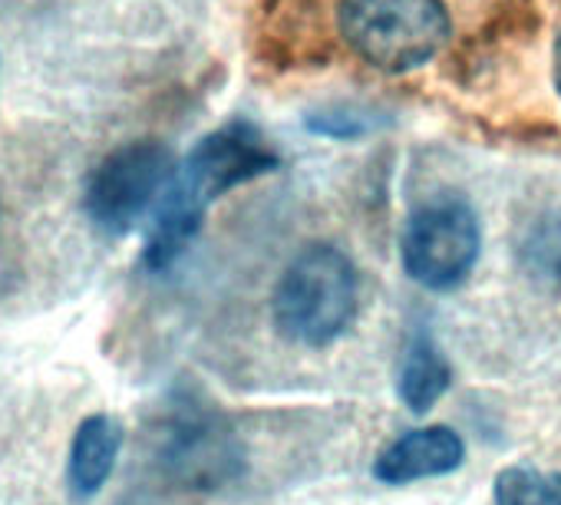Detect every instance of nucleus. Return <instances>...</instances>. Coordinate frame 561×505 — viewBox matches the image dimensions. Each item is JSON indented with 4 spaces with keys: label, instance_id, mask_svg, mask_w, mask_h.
Segmentation results:
<instances>
[{
    "label": "nucleus",
    "instance_id": "obj_1",
    "mask_svg": "<svg viewBox=\"0 0 561 505\" xmlns=\"http://www.w3.org/2000/svg\"><path fill=\"white\" fill-rule=\"evenodd\" d=\"M277 162L280 159L267 146L264 133L248 119H231L202 136L175 165V175L156 205L152 228L142 248V265L149 272L172 268L202 231L211 202L238 185L274 172Z\"/></svg>",
    "mask_w": 561,
    "mask_h": 505
},
{
    "label": "nucleus",
    "instance_id": "obj_2",
    "mask_svg": "<svg viewBox=\"0 0 561 505\" xmlns=\"http://www.w3.org/2000/svg\"><path fill=\"white\" fill-rule=\"evenodd\" d=\"M360 308L354 262L334 244H308L280 275L271 318L277 334L301 347H328L347 334Z\"/></svg>",
    "mask_w": 561,
    "mask_h": 505
},
{
    "label": "nucleus",
    "instance_id": "obj_3",
    "mask_svg": "<svg viewBox=\"0 0 561 505\" xmlns=\"http://www.w3.org/2000/svg\"><path fill=\"white\" fill-rule=\"evenodd\" d=\"M341 41L380 73H413L433 64L449 37L446 0H341Z\"/></svg>",
    "mask_w": 561,
    "mask_h": 505
},
{
    "label": "nucleus",
    "instance_id": "obj_4",
    "mask_svg": "<svg viewBox=\"0 0 561 505\" xmlns=\"http://www.w3.org/2000/svg\"><path fill=\"white\" fill-rule=\"evenodd\" d=\"M479 251L482 225L469 198L436 192L410 208L400 234V262L416 285L430 291L459 288L472 275Z\"/></svg>",
    "mask_w": 561,
    "mask_h": 505
},
{
    "label": "nucleus",
    "instance_id": "obj_5",
    "mask_svg": "<svg viewBox=\"0 0 561 505\" xmlns=\"http://www.w3.org/2000/svg\"><path fill=\"white\" fill-rule=\"evenodd\" d=\"M175 175V156L159 139H133L116 146L90 172L83 188V211L96 231L129 234L165 195Z\"/></svg>",
    "mask_w": 561,
    "mask_h": 505
},
{
    "label": "nucleus",
    "instance_id": "obj_6",
    "mask_svg": "<svg viewBox=\"0 0 561 505\" xmlns=\"http://www.w3.org/2000/svg\"><path fill=\"white\" fill-rule=\"evenodd\" d=\"M169 462L192 485H221L241 469V449L218 416L188 413L172 426Z\"/></svg>",
    "mask_w": 561,
    "mask_h": 505
},
{
    "label": "nucleus",
    "instance_id": "obj_7",
    "mask_svg": "<svg viewBox=\"0 0 561 505\" xmlns=\"http://www.w3.org/2000/svg\"><path fill=\"white\" fill-rule=\"evenodd\" d=\"M466 459V443L449 426H423L393 439L377 459L374 475L387 485H407L416 479H433L459 469Z\"/></svg>",
    "mask_w": 561,
    "mask_h": 505
},
{
    "label": "nucleus",
    "instance_id": "obj_8",
    "mask_svg": "<svg viewBox=\"0 0 561 505\" xmlns=\"http://www.w3.org/2000/svg\"><path fill=\"white\" fill-rule=\"evenodd\" d=\"M123 449V426L119 420L106 416V413H96V416H87L73 436V446H70V466H67V479H70V492L77 498H90L96 495L113 466H116V456Z\"/></svg>",
    "mask_w": 561,
    "mask_h": 505
},
{
    "label": "nucleus",
    "instance_id": "obj_9",
    "mask_svg": "<svg viewBox=\"0 0 561 505\" xmlns=\"http://www.w3.org/2000/svg\"><path fill=\"white\" fill-rule=\"evenodd\" d=\"M453 383V367L446 360V354L439 351V344L430 334H416L407 344L403 364H400V380H397V393L403 400V406L410 413H426L439 403V397L449 390Z\"/></svg>",
    "mask_w": 561,
    "mask_h": 505
},
{
    "label": "nucleus",
    "instance_id": "obj_10",
    "mask_svg": "<svg viewBox=\"0 0 561 505\" xmlns=\"http://www.w3.org/2000/svg\"><path fill=\"white\" fill-rule=\"evenodd\" d=\"M495 505H561V475L508 466L495 475Z\"/></svg>",
    "mask_w": 561,
    "mask_h": 505
},
{
    "label": "nucleus",
    "instance_id": "obj_11",
    "mask_svg": "<svg viewBox=\"0 0 561 505\" xmlns=\"http://www.w3.org/2000/svg\"><path fill=\"white\" fill-rule=\"evenodd\" d=\"M525 255L535 265L538 278H548V282L561 285V231L548 228L545 234H538L535 241H528Z\"/></svg>",
    "mask_w": 561,
    "mask_h": 505
},
{
    "label": "nucleus",
    "instance_id": "obj_12",
    "mask_svg": "<svg viewBox=\"0 0 561 505\" xmlns=\"http://www.w3.org/2000/svg\"><path fill=\"white\" fill-rule=\"evenodd\" d=\"M551 73H554V90L561 96V31L554 37V57H551Z\"/></svg>",
    "mask_w": 561,
    "mask_h": 505
}]
</instances>
